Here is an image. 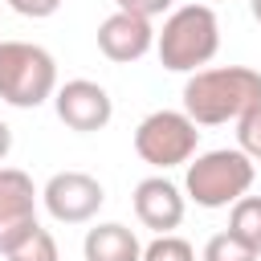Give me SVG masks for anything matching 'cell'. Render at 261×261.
Returning <instances> with one entry per match:
<instances>
[{
  "mask_svg": "<svg viewBox=\"0 0 261 261\" xmlns=\"http://www.w3.org/2000/svg\"><path fill=\"white\" fill-rule=\"evenodd\" d=\"M253 102H261V73L249 65H216L196 69L184 86V114L196 126L237 122Z\"/></svg>",
  "mask_w": 261,
  "mask_h": 261,
  "instance_id": "1",
  "label": "cell"
},
{
  "mask_svg": "<svg viewBox=\"0 0 261 261\" xmlns=\"http://www.w3.org/2000/svg\"><path fill=\"white\" fill-rule=\"evenodd\" d=\"M216 49H220V20L208 4L175 8L155 33V53L163 69H175V73H196L216 57Z\"/></svg>",
  "mask_w": 261,
  "mask_h": 261,
  "instance_id": "2",
  "label": "cell"
},
{
  "mask_svg": "<svg viewBox=\"0 0 261 261\" xmlns=\"http://www.w3.org/2000/svg\"><path fill=\"white\" fill-rule=\"evenodd\" d=\"M57 94V61L33 41H0V98L16 110H33Z\"/></svg>",
  "mask_w": 261,
  "mask_h": 261,
  "instance_id": "3",
  "label": "cell"
},
{
  "mask_svg": "<svg viewBox=\"0 0 261 261\" xmlns=\"http://www.w3.org/2000/svg\"><path fill=\"white\" fill-rule=\"evenodd\" d=\"M253 175H257V167L241 147H232V151L220 147V151H204L188 163L184 188L200 208H228L253 188Z\"/></svg>",
  "mask_w": 261,
  "mask_h": 261,
  "instance_id": "4",
  "label": "cell"
},
{
  "mask_svg": "<svg viewBox=\"0 0 261 261\" xmlns=\"http://www.w3.org/2000/svg\"><path fill=\"white\" fill-rule=\"evenodd\" d=\"M200 130L184 110H155L135 126V151L151 167H179L196 155Z\"/></svg>",
  "mask_w": 261,
  "mask_h": 261,
  "instance_id": "5",
  "label": "cell"
},
{
  "mask_svg": "<svg viewBox=\"0 0 261 261\" xmlns=\"http://www.w3.org/2000/svg\"><path fill=\"white\" fill-rule=\"evenodd\" d=\"M41 200H45V208H49L53 220H61V224H86V220L98 216V208L106 204V192H102V184H98L94 175H86V171H57V175L45 184Z\"/></svg>",
  "mask_w": 261,
  "mask_h": 261,
  "instance_id": "6",
  "label": "cell"
},
{
  "mask_svg": "<svg viewBox=\"0 0 261 261\" xmlns=\"http://www.w3.org/2000/svg\"><path fill=\"white\" fill-rule=\"evenodd\" d=\"M37 228V188L20 167H0V253Z\"/></svg>",
  "mask_w": 261,
  "mask_h": 261,
  "instance_id": "7",
  "label": "cell"
},
{
  "mask_svg": "<svg viewBox=\"0 0 261 261\" xmlns=\"http://www.w3.org/2000/svg\"><path fill=\"white\" fill-rule=\"evenodd\" d=\"M53 106H57V118H61L69 130H82V135L102 130V126L110 122V114H114L110 94H106L98 82H86V77H73V82H65V86H57Z\"/></svg>",
  "mask_w": 261,
  "mask_h": 261,
  "instance_id": "8",
  "label": "cell"
},
{
  "mask_svg": "<svg viewBox=\"0 0 261 261\" xmlns=\"http://www.w3.org/2000/svg\"><path fill=\"white\" fill-rule=\"evenodd\" d=\"M155 45V29L147 16H135V12H114L98 24V49L110 57V61H139L143 53H151Z\"/></svg>",
  "mask_w": 261,
  "mask_h": 261,
  "instance_id": "9",
  "label": "cell"
},
{
  "mask_svg": "<svg viewBox=\"0 0 261 261\" xmlns=\"http://www.w3.org/2000/svg\"><path fill=\"white\" fill-rule=\"evenodd\" d=\"M135 216L151 232H171L184 220V196H179V188L171 179H163V175L139 179V188H135Z\"/></svg>",
  "mask_w": 261,
  "mask_h": 261,
  "instance_id": "10",
  "label": "cell"
},
{
  "mask_svg": "<svg viewBox=\"0 0 261 261\" xmlns=\"http://www.w3.org/2000/svg\"><path fill=\"white\" fill-rule=\"evenodd\" d=\"M82 253H86V261H143L139 237H135L126 224H118V220L90 228Z\"/></svg>",
  "mask_w": 261,
  "mask_h": 261,
  "instance_id": "11",
  "label": "cell"
},
{
  "mask_svg": "<svg viewBox=\"0 0 261 261\" xmlns=\"http://www.w3.org/2000/svg\"><path fill=\"white\" fill-rule=\"evenodd\" d=\"M228 232H237L245 245L261 253V196H241L228 212Z\"/></svg>",
  "mask_w": 261,
  "mask_h": 261,
  "instance_id": "12",
  "label": "cell"
},
{
  "mask_svg": "<svg viewBox=\"0 0 261 261\" xmlns=\"http://www.w3.org/2000/svg\"><path fill=\"white\" fill-rule=\"evenodd\" d=\"M8 261H61V253H57V241H53V232L49 228H29L8 253H4Z\"/></svg>",
  "mask_w": 261,
  "mask_h": 261,
  "instance_id": "13",
  "label": "cell"
},
{
  "mask_svg": "<svg viewBox=\"0 0 261 261\" xmlns=\"http://www.w3.org/2000/svg\"><path fill=\"white\" fill-rule=\"evenodd\" d=\"M261 253L253 245H245L237 232H216L208 245H204V261H257Z\"/></svg>",
  "mask_w": 261,
  "mask_h": 261,
  "instance_id": "14",
  "label": "cell"
},
{
  "mask_svg": "<svg viewBox=\"0 0 261 261\" xmlns=\"http://www.w3.org/2000/svg\"><path fill=\"white\" fill-rule=\"evenodd\" d=\"M237 143H241V151H245L253 163H261V102H253V106L237 118Z\"/></svg>",
  "mask_w": 261,
  "mask_h": 261,
  "instance_id": "15",
  "label": "cell"
},
{
  "mask_svg": "<svg viewBox=\"0 0 261 261\" xmlns=\"http://www.w3.org/2000/svg\"><path fill=\"white\" fill-rule=\"evenodd\" d=\"M143 261H196V249H192L184 237L159 232V237L143 249Z\"/></svg>",
  "mask_w": 261,
  "mask_h": 261,
  "instance_id": "16",
  "label": "cell"
},
{
  "mask_svg": "<svg viewBox=\"0 0 261 261\" xmlns=\"http://www.w3.org/2000/svg\"><path fill=\"white\" fill-rule=\"evenodd\" d=\"M12 4V12H20V16H33V20H41V16H53L57 8H61V0H8Z\"/></svg>",
  "mask_w": 261,
  "mask_h": 261,
  "instance_id": "17",
  "label": "cell"
},
{
  "mask_svg": "<svg viewBox=\"0 0 261 261\" xmlns=\"http://www.w3.org/2000/svg\"><path fill=\"white\" fill-rule=\"evenodd\" d=\"M114 4H118L122 12H135V16H147V20H151V16L167 12L175 0H114Z\"/></svg>",
  "mask_w": 261,
  "mask_h": 261,
  "instance_id": "18",
  "label": "cell"
},
{
  "mask_svg": "<svg viewBox=\"0 0 261 261\" xmlns=\"http://www.w3.org/2000/svg\"><path fill=\"white\" fill-rule=\"evenodd\" d=\"M12 151V126L8 122H0V163H4V155Z\"/></svg>",
  "mask_w": 261,
  "mask_h": 261,
  "instance_id": "19",
  "label": "cell"
},
{
  "mask_svg": "<svg viewBox=\"0 0 261 261\" xmlns=\"http://www.w3.org/2000/svg\"><path fill=\"white\" fill-rule=\"evenodd\" d=\"M249 8H253V20L261 24V0H249Z\"/></svg>",
  "mask_w": 261,
  "mask_h": 261,
  "instance_id": "20",
  "label": "cell"
}]
</instances>
